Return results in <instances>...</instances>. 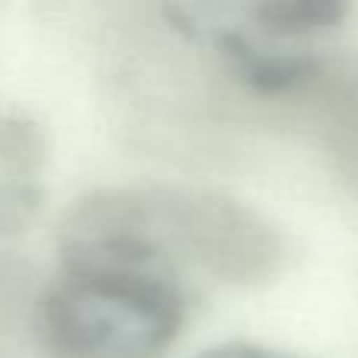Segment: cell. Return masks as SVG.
<instances>
[{
	"label": "cell",
	"instance_id": "4",
	"mask_svg": "<svg viewBox=\"0 0 358 358\" xmlns=\"http://www.w3.org/2000/svg\"><path fill=\"white\" fill-rule=\"evenodd\" d=\"M44 142L35 123L0 117V236L29 220L41 195Z\"/></svg>",
	"mask_w": 358,
	"mask_h": 358
},
{
	"label": "cell",
	"instance_id": "2",
	"mask_svg": "<svg viewBox=\"0 0 358 358\" xmlns=\"http://www.w3.org/2000/svg\"><path fill=\"white\" fill-rule=\"evenodd\" d=\"M182 324V283L120 258L63 255L38 305L41 340L54 358H157Z\"/></svg>",
	"mask_w": 358,
	"mask_h": 358
},
{
	"label": "cell",
	"instance_id": "1",
	"mask_svg": "<svg viewBox=\"0 0 358 358\" xmlns=\"http://www.w3.org/2000/svg\"><path fill=\"white\" fill-rule=\"evenodd\" d=\"M69 258H120L182 283L261 286L286 267V236L252 204L185 185H107L82 195L60 227Z\"/></svg>",
	"mask_w": 358,
	"mask_h": 358
},
{
	"label": "cell",
	"instance_id": "5",
	"mask_svg": "<svg viewBox=\"0 0 358 358\" xmlns=\"http://www.w3.org/2000/svg\"><path fill=\"white\" fill-rule=\"evenodd\" d=\"M258 35L271 41H302L324 31H334L349 16V6L340 0H264L245 10Z\"/></svg>",
	"mask_w": 358,
	"mask_h": 358
},
{
	"label": "cell",
	"instance_id": "6",
	"mask_svg": "<svg viewBox=\"0 0 358 358\" xmlns=\"http://www.w3.org/2000/svg\"><path fill=\"white\" fill-rule=\"evenodd\" d=\"M195 358H302V355L286 352V349L264 346V343H252V340H229V343L208 346Z\"/></svg>",
	"mask_w": 358,
	"mask_h": 358
},
{
	"label": "cell",
	"instance_id": "3",
	"mask_svg": "<svg viewBox=\"0 0 358 358\" xmlns=\"http://www.w3.org/2000/svg\"><path fill=\"white\" fill-rule=\"evenodd\" d=\"M164 16L189 41L210 48L261 98L296 101L340 145H358V63L292 48L239 29L217 6H167Z\"/></svg>",
	"mask_w": 358,
	"mask_h": 358
}]
</instances>
